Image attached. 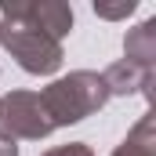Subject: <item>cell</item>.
Listing matches in <instances>:
<instances>
[{"mask_svg": "<svg viewBox=\"0 0 156 156\" xmlns=\"http://www.w3.org/2000/svg\"><path fill=\"white\" fill-rule=\"evenodd\" d=\"M105 87L102 80H94L91 73H80V76H69L62 83H55L47 94H44V105L47 113L55 116V123H66V120H80L87 109H94L102 102V91Z\"/></svg>", "mask_w": 156, "mask_h": 156, "instance_id": "cell-1", "label": "cell"}, {"mask_svg": "<svg viewBox=\"0 0 156 156\" xmlns=\"http://www.w3.org/2000/svg\"><path fill=\"white\" fill-rule=\"evenodd\" d=\"M7 47L15 51V58H18L29 73H51V69L62 62L58 44L51 37H44V33H37V29H26V26L7 29Z\"/></svg>", "mask_w": 156, "mask_h": 156, "instance_id": "cell-2", "label": "cell"}, {"mask_svg": "<svg viewBox=\"0 0 156 156\" xmlns=\"http://www.w3.org/2000/svg\"><path fill=\"white\" fill-rule=\"evenodd\" d=\"M40 113V98L33 94H11L0 102V134H26V138H40L51 123H44Z\"/></svg>", "mask_w": 156, "mask_h": 156, "instance_id": "cell-3", "label": "cell"}, {"mask_svg": "<svg viewBox=\"0 0 156 156\" xmlns=\"http://www.w3.org/2000/svg\"><path fill=\"white\" fill-rule=\"evenodd\" d=\"M51 156H87L83 149H62V153H51Z\"/></svg>", "mask_w": 156, "mask_h": 156, "instance_id": "cell-4", "label": "cell"}, {"mask_svg": "<svg viewBox=\"0 0 156 156\" xmlns=\"http://www.w3.org/2000/svg\"><path fill=\"white\" fill-rule=\"evenodd\" d=\"M0 156H15V145H7V142H0Z\"/></svg>", "mask_w": 156, "mask_h": 156, "instance_id": "cell-5", "label": "cell"}]
</instances>
